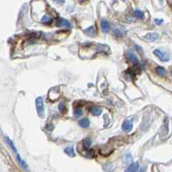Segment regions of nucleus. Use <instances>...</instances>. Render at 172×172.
Here are the masks:
<instances>
[{
  "instance_id": "f8f14e48",
  "label": "nucleus",
  "mask_w": 172,
  "mask_h": 172,
  "mask_svg": "<svg viewBox=\"0 0 172 172\" xmlns=\"http://www.w3.org/2000/svg\"><path fill=\"white\" fill-rule=\"evenodd\" d=\"M17 162L19 163V164L23 168V169H28L29 167H28V164L26 163V162L24 161V160H23L22 158H21V157H20V155L19 154H17Z\"/></svg>"
},
{
  "instance_id": "bb28decb",
  "label": "nucleus",
  "mask_w": 172,
  "mask_h": 172,
  "mask_svg": "<svg viewBox=\"0 0 172 172\" xmlns=\"http://www.w3.org/2000/svg\"><path fill=\"white\" fill-rule=\"evenodd\" d=\"M171 74H172V70H171Z\"/></svg>"
},
{
  "instance_id": "423d86ee",
  "label": "nucleus",
  "mask_w": 172,
  "mask_h": 172,
  "mask_svg": "<svg viewBox=\"0 0 172 172\" xmlns=\"http://www.w3.org/2000/svg\"><path fill=\"white\" fill-rule=\"evenodd\" d=\"M139 169V163L136 162L129 165V167L124 170V172H138Z\"/></svg>"
},
{
  "instance_id": "f257e3e1",
  "label": "nucleus",
  "mask_w": 172,
  "mask_h": 172,
  "mask_svg": "<svg viewBox=\"0 0 172 172\" xmlns=\"http://www.w3.org/2000/svg\"><path fill=\"white\" fill-rule=\"evenodd\" d=\"M35 106L37 110V114L40 117L44 116V99L41 97H38L35 100Z\"/></svg>"
},
{
  "instance_id": "1a4fd4ad",
  "label": "nucleus",
  "mask_w": 172,
  "mask_h": 172,
  "mask_svg": "<svg viewBox=\"0 0 172 172\" xmlns=\"http://www.w3.org/2000/svg\"><path fill=\"white\" fill-rule=\"evenodd\" d=\"M79 124H80L82 128H88V127L89 126V124H90V122H89V120H88V118H81V119L79 121Z\"/></svg>"
},
{
  "instance_id": "412c9836",
  "label": "nucleus",
  "mask_w": 172,
  "mask_h": 172,
  "mask_svg": "<svg viewBox=\"0 0 172 172\" xmlns=\"http://www.w3.org/2000/svg\"><path fill=\"white\" fill-rule=\"evenodd\" d=\"M124 163H129V162H132L133 157H132V156L130 154H126L124 157Z\"/></svg>"
},
{
  "instance_id": "5701e85b",
  "label": "nucleus",
  "mask_w": 172,
  "mask_h": 172,
  "mask_svg": "<svg viewBox=\"0 0 172 172\" xmlns=\"http://www.w3.org/2000/svg\"><path fill=\"white\" fill-rule=\"evenodd\" d=\"M65 109H66L65 105H64L63 103H61V104L59 105V110H60L62 112H65Z\"/></svg>"
},
{
  "instance_id": "2eb2a0df",
  "label": "nucleus",
  "mask_w": 172,
  "mask_h": 172,
  "mask_svg": "<svg viewBox=\"0 0 172 172\" xmlns=\"http://www.w3.org/2000/svg\"><path fill=\"white\" fill-rule=\"evenodd\" d=\"M5 139H6V142H7V144L10 145V147L11 148V150L15 152V153H17V149H16V146H15V145H14V143L8 138V137H6L5 138Z\"/></svg>"
},
{
  "instance_id": "0eeeda50",
  "label": "nucleus",
  "mask_w": 172,
  "mask_h": 172,
  "mask_svg": "<svg viewBox=\"0 0 172 172\" xmlns=\"http://www.w3.org/2000/svg\"><path fill=\"white\" fill-rule=\"evenodd\" d=\"M159 37V35L157 33H155V32H152V33H149L147 35H145V36L144 37L145 40L149 41H156L157 38Z\"/></svg>"
},
{
  "instance_id": "39448f33",
  "label": "nucleus",
  "mask_w": 172,
  "mask_h": 172,
  "mask_svg": "<svg viewBox=\"0 0 172 172\" xmlns=\"http://www.w3.org/2000/svg\"><path fill=\"white\" fill-rule=\"evenodd\" d=\"M133 122H132L131 120H129V119L124 120V123H123V124H122L123 130H124V132H126V133L131 132V131L133 130Z\"/></svg>"
},
{
  "instance_id": "a211bd4d",
  "label": "nucleus",
  "mask_w": 172,
  "mask_h": 172,
  "mask_svg": "<svg viewBox=\"0 0 172 172\" xmlns=\"http://www.w3.org/2000/svg\"><path fill=\"white\" fill-rule=\"evenodd\" d=\"M113 33H114V35H117V36H122L123 35L125 34V31H122V30H120V29H115L113 30Z\"/></svg>"
},
{
  "instance_id": "20e7f679",
  "label": "nucleus",
  "mask_w": 172,
  "mask_h": 172,
  "mask_svg": "<svg viewBox=\"0 0 172 172\" xmlns=\"http://www.w3.org/2000/svg\"><path fill=\"white\" fill-rule=\"evenodd\" d=\"M56 26L60 27V28L64 27V28H67V29H70L71 28V23L68 20H66L64 18H59L56 21Z\"/></svg>"
},
{
  "instance_id": "aec40b11",
  "label": "nucleus",
  "mask_w": 172,
  "mask_h": 172,
  "mask_svg": "<svg viewBox=\"0 0 172 172\" xmlns=\"http://www.w3.org/2000/svg\"><path fill=\"white\" fill-rule=\"evenodd\" d=\"M124 77L127 79V80H132V78L133 77V73L129 70V71H127L125 74H124Z\"/></svg>"
},
{
  "instance_id": "f03ea898",
  "label": "nucleus",
  "mask_w": 172,
  "mask_h": 172,
  "mask_svg": "<svg viewBox=\"0 0 172 172\" xmlns=\"http://www.w3.org/2000/svg\"><path fill=\"white\" fill-rule=\"evenodd\" d=\"M125 56H126V58L129 60V62H130L132 64H133V65H139V59H138V57L136 56V55L133 51L127 50L125 52Z\"/></svg>"
},
{
  "instance_id": "a878e982",
  "label": "nucleus",
  "mask_w": 172,
  "mask_h": 172,
  "mask_svg": "<svg viewBox=\"0 0 172 172\" xmlns=\"http://www.w3.org/2000/svg\"><path fill=\"white\" fill-rule=\"evenodd\" d=\"M80 2H84V1H86V0H79Z\"/></svg>"
},
{
  "instance_id": "6e6552de",
  "label": "nucleus",
  "mask_w": 172,
  "mask_h": 172,
  "mask_svg": "<svg viewBox=\"0 0 172 172\" xmlns=\"http://www.w3.org/2000/svg\"><path fill=\"white\" fill-rule=\"evenodd\" d=\"M101 29H102V31L106 33L109 31L110 29V24L109 23L106 21V20H102L101 21Z\"/></svg>"
},
{
  "instance_id": "9b49d317",
  "label": "nucleus",
  "mask_w": 172,
  "mask_h": 172,
  "mask_svg": "<svg viewBox=\"0 0 172 172\" xmlns=\"http://www.w3.org/2000/svg\"><path fill=\"white\" fill-rule=\"evenodd\" d=\"M64 151H65V153H66L67 155H68V156L71 157H73L75 156L74 150V147H73V146H68V147L65 148Z\"/></svg>"
},
{
  "instance_id": "b1692460",
  "label": "nucleus",
  "mask_w": 172,
  "mask_h": 172,
  "mask_svg": "<svg viewBox=\"0 0 172 172\" xmlns=\"http://www.w3.org/2000/svg\"><path fill=\"white\" fill-rule=\"evenodd\" d=\"M163 19H158V18L155 19V23H156V24H157V25H160V24H162V23H163Z\"/></svg>"
},
{
  "instance_id": "6ab92c4d",
  "label": "nucleus",
  "mask_w": 172,
  "mask_h": 172,
  "mask_svg": "<svg viewBox=\"0 0 172 172\" xmlns=\"http://www.w3.org/2000/svg\"><path fill=\"white\" fill-rule=\"evenodd\" d=\"M134 15H135V17H138V18H143V17H144L143 12H142L141 11H139V10L134 11Z\"/></svg>"
},
{
  "instance_id": "dca6fc26",
  "label": "nucleus",
  "mask_w": 172,
  "mask_h": 172,
  "mask_svg": "<svg viewBox=\"0 0 172 172\" xmlns=\"http://www.w3.org/2000/svg\"><path fill=\"white\" fill-rule=\"evenodd\" d=\"M91 145H92V142H91V140H90L89 139H84V141H83V145H84L85 148H88V149L90 148Z\"/></svg>"
},
{
  "instance_id": "9d476101",
  "label": "nucleus",
  "mask_w": 172,
  "mask_h": 172,
  "mask_svg": "<svg viewBox=\"0 0 172 172\" xmlns=\"http://www.w3.org/2000/svg\"><path fill=\"white\" fill-rule=\"evenodd\" d=\"M84 31H85L86 34H88V35H89V36H94L95 34H96L95 28L94 26H91V27H89L88 29H86Z\"/></svg>"
},
{
  "instance_id": "ddd939ff",
  "label": "nucleus",
  "mask_w": 172,
  "mask_h": 172,
  "mask_svg": "<svg viewBox=\"0 0 172 172\" xmlns=\"http://www.w3.org/2000/svg\"><path fill=\"white\" fill-rule=\"evenodd\" d=\"M90 112L94 116H99L101 113V109L98 106H93L90 109Z\"/></svg>"
},
{
  "instance_id": "393cba45",
  "label": "nucleus",
  "mask_w": 172,
  "mask_h": 172,
  "mask_svg": "<svg viewBox=\"0 0 172 172\" xmlns=\"http://www.w3.org/2000/svg\"><path fill=\"white\" fill-rule=\"evenodd\" d=\"M53 1H56L59 4H64L65 3V0H53Z\"/></svg>"
},
{
  "instance_id": "7ed1b4c3",
  "label": "nucleus",
  "mask_w": 172,
  "mask_h": 172,
  "mask_svg": "<svg viewBox=\"0 0 172 172\" xmlns=\"http://www.w3.org/2000/svg\"><path fill=\"white\" fill-rule=\"evenodd\" d=\"M153 54H154L160 61H162V62H168V61L169 60V56H168L165 52L162 51L161 50H155L153 51Z\"/></svg>"
},
{
  "instance_id": "f3484780",
  "label": "nucleus",
  "mask_w": 172,
  "mask_h": 172,
  "mask_svg": "<svg viewBox=\"0 0 172 172\" xmlns=\"http://www.w3.org/2000/svg\"><path fill=\"white\" fill-rule=\"evenodd\" d=\"M51 21H52V18L50 17L49 16H44V17L41 18V22L44 23H50Z\"/></svg>"
},
{
  "instance_id": "4be33fe9",
  "label": "nucleus",
  "mask_w": 172,
  "mask_h": 172,
  "mask_svg": "<svg viewBox=\"0 0 172 172\" xmlns=\"http://www.w3.org/2000/svg\"><path fill=\"white\" fill-rule=\"evenodd\" d=\"M74 114L75 117H80L82 114V110L80 108H76L74 112Z\"/></svg>"
},
{
  "instance_id": "4468645a",
  "label": "nucleus",
  "mask_w": 172,
  "mask_h": 172,
  "mask_svg": "<svg viewBox=\"0 0 172 172\" xmlns=\"http://www.w3.org/2000/svg\"><path fill=\"white\" fill-rule=\"evenodd\" d=\"M156 73H157V75H159L161 77H163L166 74V70L163 67H157L156 68Z\"/></svg>"
}]
</instances>
